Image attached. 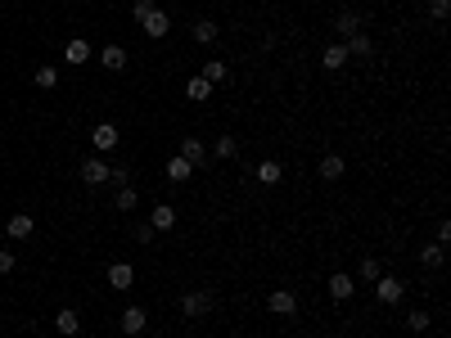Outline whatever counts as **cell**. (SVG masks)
I'll return each mask as SVG.
<instances>
[{"instance_id":"35","label":"cell","mask_w":451,"mask_h":338,"mask_svg":"<svg viewBox=\"0 0 451 338\" xmlns=\"http://www.w3.org/2000/svg\"><path fill=\"white\" fill-rule=\"evenodd\" d=\"M153 235H158V230H153L149 221H145V226H136V239H140V244H153Z\"/></svg>"},{"instance_id":"10","label":"cell","mask_w":451,"mask_h":338,"mask_svg":"<svg viewBox=\"0 0 451 338\" xmlns=\"http://www.w3.org/2000/svg\"><path fill=\"white\" fill-rule=\"evenodd\" d=\"M343 50H348V59H370V54H375V41H370V32H352L348 41H343Z\"/></svg>"},{"instance_id":"4","label":"cell","mask_w":451,"mask_h":338,"mask_svg":"<svg viewBox=\"0 0 451 338\" xmlns=\"http://www.w3.org/2000/svg\"><path fill=\"white\" fill-rule=\"evenodd\" d=\"M375 298H379L383 307H397L402 298H406V284H402L397 275H379V279H375Z\"/></svg>"},{"instance_id":"22","label":"cell","mask_w":451,"mask_h":338,"mask_svg":"<svg viewBox=\"0 0 451 338\" xmlns=\"http://www.w3.org/2000/svg\"><path fill=\"white\" fill-rule=\"evenodd\" d=\"M443 262H447V248H443V244H425V248H420V266L438 270Z\"/></svg>"},{"instance_id":"3","label":"cell","mask_w":451,"mask_h":338,"mask_svg":"<svg viewBox=\"0 0 451 338\" xmlns=\"http://www.w3.org/2000/svg\"><path fill=\"white\" fill-rule=\"evenodd\" d=\"M77 176H82V185H91V190L109 185V162H104V153H95V158H86L82 167H77Z\"/></svg>"},{"instance_id":"39","label":"cell","mask_w":451,"mask_h":338,"mask_svg":"<svg viewBox=\"0 0 451 338\" xmlns=\"http://www.w3.org/2000/svg\"><path fill=\"white\" fill-rule=\"evenodd\" d=\"M0 239H5V230H0Z\"/></svg>"},{"instance_id":"5","label":"cell","mask_w":451,"mask_h":338,"mask_svg":"<svg viewBox=\"0 0 451 338\" xmlns=\"http://www.w3.org/2000/svg\"><path fill=\"white\" fill-rule=\"evenodd\" d=\"M91 144H95V153H113L122 144V135L113 122H95V131H91Z\"/></svg>"},{"instance_id":"18","label":"cell","mask_w":451,"mask_h":338,"mask_svg":"<svg viewBox=\"0 0 451 338\" xmlns=\"http://www.w3.org/2000/svg\"><path fill=\"white\" fill-rule=\"evenodd\" d=\"M149 226L153 230H171L176 226V208H171V203H158V208L149 212Z\"/></svg>"},{"instance_id":"13","label":"cell","mask_w":451,"mask_h":338,"mask_svg":"<svg viewBox=\"0 0 451 338\" xmlns=\"http://www.w3.org/2000/svg\"><path fill=\"white\" fill-rule=\"evenodd\" d=\"M32 230H36L32 212H14V217H9V226H5V235H9V239H27Z\"/></svg>"},{"instance_id":"26","label":"cell","mask_w":451,"mask_h":338,"mask_svg":"<svg viewBox=\"0 0 451 338\" xmlns=\"http://www.w3.org/2000/svg\"><path fill=\"white\" fill-rule=\"evenodd\" d=\"M185 95H190V100H213V86H208L204 77H190V82H185Z\"/></svg>"},{"instance_id":"15","label":"cell","mask_w":451,"mask_h":338,"mask_svg":"<svg viewBox=\"0 0 451 338\" xmlns=\"http://www.w3.org/2000/svg\"><path fill=\"white\" fill-rule=\"evenodd\" d=\"M321 68H325V72H339V68H348V50H343V41L325 45V54H321Z\"/></svg>"},{"instance_id":"2","label":"cell","mask_w":451,"mask_h":338,"mask_svg":"<svg viewBox=\"0 0 451 338\" xmlns=\"http://www.w3.org/2000/svg\"><path fill=\"white\" fill-rule=\"evenodd\" d=\"M266 312L280 316V321H293V316H298V293H289V289H271V293H266Z\"/></svg>"},{"instance_id":"11","label":"cell","mask_w":451,"mask_h":338,"mask_svg":"<svg viewBox=\"0 0 451 338\" xmlns=\"http://www.w3.org/2000/svg\"><path fill=\"white\" fill-rule=\"evenodd\" d=\"M343 171H348V162H343V153H325V158L316 162V176H321V180H339Z\"/></svg>"},{"instance_id":"36","label":"cell","mask_w":451,"mask_h":338,"mask_svg":"<svg viewBox=\"0 0 451 338\" xmlns=\"http://www.w3.org/2000/svg\"><path fill=\"white\" fill-rule=\"evenodd\" d=\"M438 244H443V248L451 244V221H438Z\"/></svg>"},{"instance_id":"25","label":"cell","mask_w":451,"mask_h":338,"mask_svg":"<svg viewBox=\"0 0 451 338\" xmlns=\"http://www.w3.org/2000/svg\"><path fill=\"white\" fill-rule=\"evenodd\" d=\"M140 203V194H136V185H118V194H113V208L118 212H131Z\"/></svg>"},{"instance_id":"1","label":"cell","mask_w":451,"mask_h":338,"mask_svg":"<svg viewBox=\"0 0 451 338\" xmlns=\"http://www.w3.org/2000/svg\"><path fill=\"white\" fill-rule=\"evenodd\" d=\"M208 312H213V293H208V289H190V293L181 298V316H185V321H204Z\"/></svg>"},{"instance_id":"33","label":"cell","mask_w":451,"mask_h":338,"mask_svg":"<svg viewBox=\"0 0 451 338\" xmlns=\"http://www.w3.org/2000/svg\"><path fill=\"white\" fill-rule=\"evenodd\" d=\"M109 180L113 185H131V171L127 167H109Z\"/></svg>"},{"instance_id":"16","label":"cell","mask_w":451,"mask_h":338,"mask_svg":"<svg viewBox=\"0 0 451 338\" xmlns=\"http://www.w3.org/2000/svg\"><path fill=\"white\" fill-rule=\"evenodd\" d=\"M54 330H59L63 338H77V334H82V316H77L72 307H63V312L54 316Z\"/></svg>"},{"instance_id":"30","label":"cell","mask_w":451,"mask_h":338,"mask_svg":"<svg viewBox=\"0 0 451 338\" xmlns=\"http://www.w3.org/2000/svg\"><path fill=\"white\" fill-rule=\"evenodd\" d=\"M226 72H230V68L213 59V63H204V72H199V77H204V82H208V86H217V82H226Z\"/></svg>"},{"instance_id":"27","label":"cell","mask_w":451,"mask_h":338,"mask_svg":"<svg viewBox=\"0 0 451 338\" xmlns=\"http://www.w3.org/2000/svg\"><path fill=\"white\" fill-rule=\"evenodd\" d=\"M429 325H434V316H429L425 307H420V312H411V316H406V330H411V334H425Z\"/></svg>"},{"instance_id":"24","label":"cell","mask_w":451,"mask_h":338,"mask_svg":"<svg viewBox=\"0 0 451 338\" xmlns=\"http://www.w3.org/2000/svg\"><path fill=\"white\" fill-rule=\"evenodd\" d=\"M32 82L41 86V91H54V86H59V68H54V63H41V68L32 72Z\"/></svg>"},{"instance_id":"6","label":"cell","mask_w":451,"mask_h":338,"mask_svg":"<svg viewBox=\"0 0 451 338\" xmlns=\"http://www.w3.org/2000/svg\"><path fill=\"white\" fill-rule=\"evenodd\" d=\"M109 289L131 293V289H136V266H131V262H113V266H109Z\"/></svg>"},{"instance_id":"28","label":"cell","mask_w":451,"mask_h":338,"mask_svg":"<svg viewBox=\"0 0 451 338\" xmlns=\"http://www.w3.org/2000/svg\"><path fill=\"white\" fill-rule=\"evenodd\" d=\"M213 153H217V158H235V153H239V140H235V135H217Z\"/></svg>"},{"instance_id":"23","label":"cell","mask_w":451,"mask_h":338,"mask_svg":"<svg viewBox=\"0 0 451 338\" xmlns=\"http://www.w3.org/2000/svg\"><path fill=\"white\" fill-rule=\"evenodd\" d=\"M217 32H222V27H217L213 18H199V23H194V32H190V36H194L199 45H213V41H217Z\"/></svg>"},{"instance_id":"20","label":"cell","mask_w":451,"mask_h":338,"mask_svg":"<svg viewBox=\"0 0 451 338\" xmlns=\"http://www.w3.org/2000/svg\"><path fill=\"white\" fill-rule=\"evenodd\" d=\"M63 63H91V41H82V36L68 41L63 45Z\"/></svg>"},{"instance_id":"14","label":"cell","mask_w":451,"mask_h":338,"mask_svg":"<svg viewBox=\"0 0 451 338\" xmlns=\"http://www.w3.org/2000/svg\"><path fill=\"white\" fill-rule=\"evenodd\" d=\"M100 68L104 72H122V68H127V50H122V45H104L100 50Z\"/></svg>"},{"instance_id":"8","label":"cell","mask_w":451,"mask_h":338,"mask_svg":"<svg viewBox=\"0 0 451 338\" xmlns=\"http://www.w3.org/2000/svg\"><path fill=\"white\" fill-rule=\"evenodd\" d=\"M140 27H145V36H149V41H162V36L171 32V14H167V9H153V14H149Z\"/></svg>"},{"instance_id":"37","label":"cell","mask_w":451,"mask_h":338,"mask_svg":"<svg viewBox=\"0 0 451 338\" xmlns=\"http://www.w3.org/2000/svg\"><path fill=\"white\" fill-rule=\"evenodd\" d=\"M167 5H181V0H167Z\"/></svg>"},{"instance_id":"7","label":"cell","mask_w":451,"mask_h":338,"mask_svg":"<svg viewBox=\"0 0 451 338\" xmlns=\"http://www.w3.org/2000/svg\"><path fill=\"white\" fill-rule=\"evenodd\" d=\"M181 158H185L190 162V167H204V162H208V144L204 140H199V135H181Z\"/></svg>"},{"instance_id":"9","label":"cell","mask_w":451,"mask_h":338,"mask_svg":"<svg viewBox=\"0 0 451 338\" xmlns=\"http://www.w3.org/2000/svg\"><path fill=\"white\" fill-rule=\"evenodd\" d=\"M352 293H357V279H352L348 270H334V275H330V298H334V302H348Z\"/></svg>"},{"instance_id":"21","label":"cell","mask_w":451,"mask_h":338,"mask_svg":"<svg viewBox=\"0 0 451 338\" xmlns=\"http://www.w3.org/2000/svg\"><path fill=\"white\" fill-rule=\"evenodd\" d=\"M334 32H339L343 41H348L352 32H361V14H352V9H343V14L334 18Z\"/></svg>"},{"instance_id":"32","label":"cell","mask_w":451,"mask_h":338,"mask_svg":"<svg viewBox=\"0 0 451 338\" xmlns=\"http://www.w3.org/2000/svg\"><path fill=\"white\" fill-rule=\"evenodd\" d=\"M14 266H18V257L9 253V248H0V275H9V270H14Z\"/></svg>"},{"instance_id":"38","label":"cell","mask_w":451,"mask_h":338,"mask_svg":"<svg viewBox=\"0 0 451 338\" xmlns=\"http://www.w3.org/2000/svg\"><path fill=\"white\" fill-rule=\"evenodd\" d=\"M434 338H447V334H434Z\"/></svg>"},{"instance_id":"34","label":"cell","mask_w":451,"mask_h":338,"mask_svg":"<svg viewBox=\"0 0 451 338\" xmlns=\"http://www.w3.org/2000/svg\"><path fill=\"white\" fill-rule=\"evenodd\" d=\"M447 9H451L447 0H434V5H429V14H434V23H443V18H447Z\"/></svg>"},{"instance_id":"19","label":"cell","mask_w":451,"mask_h":338,"mask_svg":"<svg viewBox=\"0 0 451 338\" xmlns=\"http://www.w3.org/2000/svg\"><path fill=\"white\" fill-rule=\"evenodd\" d=\"M190 176H194V167H190V162L181 158V153H171V158H167V180H176V185H185Z\"/></svg>"},{"instance_id":"17","label":"cell","mask_w":451,"mask_h":338,"mask_svg":"<svg viewBox=\"0 0 451 338\" xmlns=\"http://www.w3.org/2000/svg\"><path fill=\"white\" fill-rule=\"evenodd\" d=\"M253 176H257V185H280L284 167H280L275 158H266V162H257V171H253Z\"/></svg>"},{"instance_id":"29","label":"cell","mask_w":451,"mask_h":338,"mask_svg":"<svg viewBox=\"0 0 451 338\" xmlns=\"http://www.w3.org/2000/svg\"><path fill=\"white\" fill-rule=\"evenodd\" d=\"M357 275H361V279H370V284H375V279L383 275V266H379V257H361V266H357Z\"/></svg>"},{"instance_id":"12","label":"cell","mask_w":451,"mask_h":338,"mask_svg":"<svg viewBox=\"0 0 451 338\" xmlns=\"http://www.w3.org/2000/svg\"><path fill=\"white\" fill-rule=\"evenodd\" d=\"M145 325H149V316H145V307H127V312H122V334H145Z\"/></svg>"},{"instance_id":"31","label":"cell","mask_w":451,"mask_h":338,"mask_svg":"<svg viewBox=\"0 0 451 338\" xmlns=\"http://www.w3.org/2000/svg\"><path fill=\"white\" fill-rule=\"evenodd\" d=\"M153 9H158L153 0H136V5H131V18H136V23H145V18L153 14Z\"/></svg>"}]
</instances>
